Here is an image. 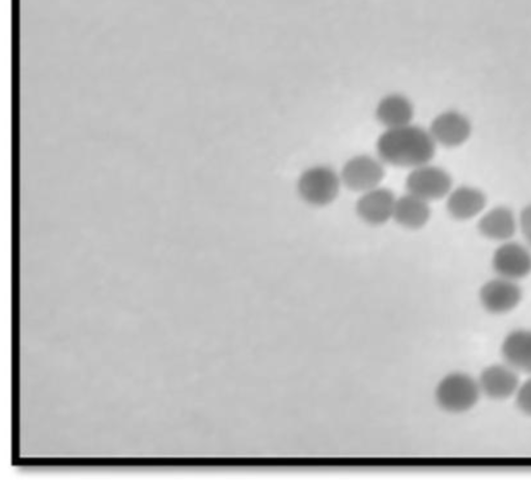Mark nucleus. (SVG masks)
<instances>
[{
	"label": "nucleus",
	"instance_id": "obj_10",
	"mask_svg": "<svg viewBox=\"0 0 531 485\" xmlns=\"http://www.w3.org/2000/svg\"><path fill=\"white\" fill-rule=\"evenodd\" d=\"M478 382L482 394L493 401H506L515 396L521 384L517 370L506 362L486 367Z\"/></svg>",
	"mask_w": 531,
	"mask_h": 485
},
{
	"label": "nucleus",
	"instance_id": "obj_2",
	"mask_svg": "<svg viewBox=\"0 0 531 485\" xmlns=\"http://www.w3.org/2000/svg\"><path fill=\"white\" fill-rule=\"evenodd\" d=\"M341 176L328 165H314L303 171L297 181V192L304 203L325 207L338 198Z\"/></svg>",
	"mask_w": 531,
	"mask_h": 485
},
{
	"label": "nucleus",
	"instance_id": "obj_11",
	"mask_svg": "<svg viewBox=\"0 0 531 485\" xmlns=\"http://www.w3.org/2000/svg\"><path fill=\"white\" fill-rule=\"evenodd\" d=\"M445 198L447 213L458 221H467L480 216L488 205L486 193L480 188L468 185L453 188Z\"/></svg>",
	"mask_w": 531,
	"mask_h": 485
},
{
	"label": "nucleus",
	"instance_id": "obj_13",
	"mask_svg": "<svg viewBox=\"0 0 531 485\" xmlns=\"http://www.w3.org/2000/svg\"><path fill=\"white\" fill-rule=\"evenodd\" d=\"M375 117L386 129L406 126L412 124L414 105L407 96L391 93L379 101Z\"/></svg>",
	"mask_w": 531,
	"mask_h": 485
},
{
	"label": "nucleus",
	"instance_id": "obj_12",
	"mask_svg": "<svg viewBox=\"0 0 531 485\" xmlns=\"http://www.w3.org/2000/svg\"><path fill=\"white\" fill-rule=\"evenodd\" d=\"M518 225L519 221L509 207L498 206L481 216L478 231L484 238L502 243L513 239Z\"/></svg>",
	"mask_w": 531,
	"mask_h": 485
},
{
	"label": "nucleus",
	"instance_id": "obj_8",
	"mask_svg": "<svg viewBox=\"0 0 531 485\" xmlns=\"http://www.w3.org/2000/svg\"><path fill=\"white\" fill-rule=\"evenodd\" d=\"M429 132L436 145L454 149L466 144L472 134V124L460 111L446 110L433 119Z\"/></svg>",
	"mask_w": 531,
	"mask_h": 485
},
{
	"label": "nucleus",
	"instance_id": "obj_1",
	"mask_svg": "<svg viewBox=\"0 0 531 485\" xmlns=\"http://www.w3.org/2000/svg\"><path fill=\"white\" fill-rule=\"evenodd\" d=\"M436 147L429 130L413 124L386 129L376 141L378 158L384 164L411 169L430 163Z\"/></svg>",
	"mask_w": 531,
	"mask_h": 485
},
{
	"label": "nucleus",
	"instance_id": "obj_3",
	"mask_svg": "<svg viewBox=\"0 0 531 485\" xmlns=\"http://www.w3.org/2000/svg\"><path fill=\"white\" fill-rule=\"evenodd\" d=\"M482 392L478 380L464 373L446 376L437 389L439 406L450 413L462 414L478 405Z\"/></svg>",
	"mask_w": 531,
	"mask_h": 485
},
{
	"label": "nucleus",
	"instance_id": "obj_9",
	"mask_svg": "<svg viewBox=\"0 0 531 485\" xmlns=\"http://www.w3.org/2000/svg\"><path fill=\"white\" fill-rule=\"evenodd\" d=\"M397 197L388 188L378 186L362 192L358 197L355 211L357 216L370 225H383L394 217Z\"/></svg>",
	"mask_w": 531,
	"mask_h": 485
},
{
	"label": "nucleus",
	"instance_id": "obj_15",
	"mask_svg": "<svg viewBox=\"0 0 531 485\" xmlns=\"http://www.w3.org/2000/svg\"><path fill=\"white\" fill-rule=\"evenodd\" d=\"M501 356L517 372L531 375V330L519 329L502 341Z\"/></svg>",
	"mask_w": 531,
	"mask_h": 485
},
{
	"label": "nucleus",
	"instance_id": "obj_14",
	"mask_svg": "<svg viewBox=\"0 0 531 485\" xmlns=\"http://www.w3.org/2000/svg\"><path fill=\"white\" fill-rule=\"evenodd\" d=\"M432 211L425 199L407 192L397 197L393 219L407 230H421L430 221Z\"/></svg>",
	"mask_w": 531,
	"mask_h": 485
},
{
	"label": "nucleus",
	"instance_id": "obj_5",
	"mask_svg": "<svg viewBox=\"0 0 531 485\" xmlns=\"http://www.w3.org/2000/svg\"><path fill=\"white\" fill-rule=\"evenodd\" d=\"M340 176L348 189L362 193L380 186L385 177L384 163L370 155H356L344 164Z\"/></svg>",
	"mask_w": 531,
	"mask_h": 485
},
{
	"label": "nucleus",
	"instance_id": "obj_16",
	"mask_svg": "<svg viewBox=\"0 0 531 485\" xmlns=\"http://www.w3.org/2000/svg\"><path fill=\"white\" fill-rule=\"evenodd\" d=\"M515 399L519 411L531 417V378L520 384Z\"/></svg>",
	"mask_w": 531,
	"mask_h": 485
},
{
	"label": "nucleus",
	"instance_id": "obj_7",
	"mask_svg": "<svg viewBox=\"0 0 531 485\" xmlns=\"http://www.w3.org/2000/svg\"><path fill=\"white\" fill-rule=\"evenodd\" d=\"M522 299L518 281L499 276L487 281L480 291L481 304L492 315H506L516 309Z\"/></svg>",
	"mask_w": 531,
	"mask_h": 485
},
{
	"label": "nucleus",
	"instance_id": "obj_4",
	"mask_svg": "<svg viewBox=\"0 0 531 485\" xmlns=\"http://www.w3.org/2000/svg\"><path fill=\"white\" fill-rule=\"evenodd\" d=\"M453 185L454 180L449 171L430 163L412 168L405 181L407 192L429 203L445 198Z\"/></svg>",
	"mask_w": 531,
	"mask_h": 485
},
{
	"label": "nucleus",
	"instance_id": "obj_6",
	"mask_svg": "<svg viewBox=\"0 0 531 485\" xmlns=\"http://www.w3.org/2000/svg\"><path fill=\"white\" fill-rule=\"evenodd\" d=\"M492 268L499 277L524 279L531 274V249L513 240L502 242L493 253Z\"/></svg>",
	"mask_w": 531,
	"mask_h": 485
},
{
	"label": "nucleus",
	"instance_id": "obj_17",
	"mask_svg": "<svg viewBox=\"0 0 531 485\" xmlns=\"http://www.w3.org/2000/svg\"><path fill=\"white\" fill-rule=\"evenodd\" d=\"M518 221L522 236L531 249V204L524 207Z\"/></svg>",
	"mask_w": 531,
	"mask_h": 485
}]
</instances>
